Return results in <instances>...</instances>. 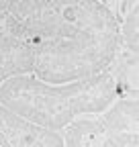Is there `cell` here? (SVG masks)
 <instances>
[{"label":"cell","mask_w":139,"mask_h":147,"mask_svg":"<svg viewBox=\"0 0 139 147\" xmlns=\"http://www.w3.org/2000/svg\"><path fill=\"white\" fill-rule=\"evenodd\" d=\"M6 29H4V21H0V35H4Z\"/></svg>","instance_id":"8fae6325"},{"label":"cell","mask_w":139,"mask_h":147,"mask_svg":"<svg viewBox=\"0 0 139 147\" xmlns=\"http://www.w3.org/2000/svg\"><path fill=\"white\" fill-rule=\"evenodd\" d=\"M119 96H137V53L121 47L109 65Z\"/></svg>","instance_id":"52a82bcc"},{"label":"cell","mask_w":139,"mask_h":147,"mask_svg":"<svg viewBox=\"0 0 139 147\" xmlns=\"http://www.w3.org/2000/svg\"><path fill=\"white\" fill-rule=\"evenodd\" d=\"M4 29L37 43L88 31H119V21L98 0H19L6 14Z\"/></svg>","instance_id":"7a4b0ae2"},{"label":"cell","mask_w":139,"mask_h":147,"mask_svg":"<svg viewBox=\"0 0 139 147\" xmlns=\"http://www.w3.org/2000/svg\"><path fill=\"white\" fill-rule=\"evenodd\" d=\"M59 131H49L0 104V147H61Z\"/></svg>","instance_id":"5b68a950"},{"label":"cell","mask_w":139,"mask_h":147,"mask_svg":"<svg viewBox=\"0 0 139 147\" xmlns=\"http://www.w3.org/2000/svg\"><path fill=\"white\" fill-rule=\"evenodd\" d=\"M70 147H137L139 104L137 96H119L100 113L74 119L59 131Z\"/></svg>","instance_id":"277c9868"},{"label":"cell","mask_w":139,"mask_h":147,"mask_svg":"<svg viewBox=\"0 0 139 147\" xmlns=\"http://www.w3.org/2000/svg\"><path fill=\"white\" fill-rule=\"evenodd\" d=\"M119 31H121V45L129 51H135L139 49V25H137V4L131 6L125 16L121 18L119 23Z\"/></svg>","instance_id":"ba28073f"},{"label":"cell","mask_w":139,"mask_h":147,"mask_svg":"<svg viewBox=\"0 0 139 147\" xmlns=\"http://www.w3.org/2000/svg\"><path fill=\"white\" fill-rule=\"evenodd\" d=\"M19 2V0H0V21H4L6 14L10 12V8Z\"/></svg>","instance_id":"30bf717a"},{"label":"cell","mask_w":139,"mask_h":147,"mask_svg":"<svg viewBox=\"0 0 139 147\" xmlns=\"http://www.w3.org/2000/svg\"><path fill=\"white\" fill-rule=\"evenodd\" d=\"M33 76L63 84L107 69L121 45V31H88L76 37L43 39L33 43Z\"/></svg>","instance_id":"3957f363"},{"label":"cell","mask_w":139,"mask_h":147,"mask_svg":"<svg viewBox=\"0 0 139 147\" xmlns=\"http://www.w3.org/2000/svg\"><path fill=\"white\" fill-rule=\"evenodd\" d=\"M98 2H102L104 6H107L115 16H117V21L121 23V18L125 16V12L137 4V0H98Z\"/></svg>","instance_id":"9c48e42d"},{"label":"cell","mask_w":139,"mask_h":147,"mask_svg":"<svg viewBox=\"0 0 139 147\" xmlns=\"http://www.w3.org/2000/svg\"><path fill=\"white\" fill-rule=\"evenodd\" d=\"M35 45L10 33L0 35V84L12 76L33 71Z\"/></svg>","instance_id":"8992f818"},{"label":"cell","mask_w":139,"mask_h":147,"mask_svg":"<svg viewBox=\"0 0 139 147\" xmlns=\"http://www.w3.org/2000/svg\"><path fill=\"white\" fill-rule=\"evenodd\" d=\"M117 98L119 90L109 67L63 84L29 74L12 76L0 84V104L49 131H61L78 117L100 113Z\"/></svg>","instance_id":"6da1fadb"}]
</instances>
